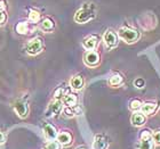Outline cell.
<instances>
[{
	"instance_id": "obj_1",
	"label": "cell",
	"mask_w": 160,
	"mask_h": 149,
	"mask_svg": "<svg viewBox=\"0 0 160 149\" xmlns=\"http://www.w3.org/2000/svg\"><path fill=\"white\" fill-rule=\"evenodd\" d=\"M96 17V6L93 2H85L74 14V21L79 24L88 23Z\"/></svg>"
},
{
	"instance_id": "obj_2",
	"label": "cell",
	"mask_w": 160,
	"mask_h": 149,
	"mask_svg": "<svg viewBox=\"0 0 160 149\" xmlns=\"http://www.w3.org/2000/svg\"><path fill=\"white\" fill-rule=\"evenodd\" d=\"M118 37L122 39L126 43H135L141 38V32L134 27L121 26L118 31Z\"/></svg>"
},
{
	"instance_id": "obj_3",
	"label": "cell",
	"mask_w": 160,
	"mask_h": 149,
	"mask_svg": "<svg viewBox=\"0 0 160 149\" xmlns=\"http://www.w3.org/2000/svg\"><path fill=\"white\" fill-rule=\"evenodd\" d=\"M42 49H43V43H42V40L40 39V38H34L31 41H29L27 43V46H25V51L29 55H31V56H36V55L40 54L42 51Z\"/></svg>"
},
{
	"instance_id": "obj_4",
	"label": "cell",
	"mask_w": 160,
	"mask_h": 149,
	"mask_svg": "<svg viewBox=\"0 0 160 149\" xmlns=\"http://www.w3.org/2000/svg\"><path fill=\"white\" fill-rule=\"evenodd\" d=\"M100 62H101L100 54L97 53V51H95V50H88L83 55V63L86 64L87 66L95 67L100 64Z\"/></svg>"
},
{
	"instance_id": "obj_5",
	"label": "cell",
	"mask_w": 160,
	"mask_h": 149,
	"mask_svg": "<svg viewBox=\"0 0 160 149\" xmlns=\"http://www.w3.org/2000/svg\"><path fill=\"white\" fill-rule=\"evenodd\" d=\"M14 110L21 119H27L29 115V104L25 101V99L16 100L13 105Z\"/></svg>"
},
{
	"instance_id": "obj_6",
	"label": "cell",
	"mask_w": 160,
	"mask_h": 149,
	"mask_svg": "<svg viewBox=\"0 0 160 149\" xmlns=\"http://www.w3.org/2000/svg\"><path fill=\"white\" fill-rule=\"evenodd\" d=\"M103 41L109 49H113L114 47H117L118 41H119L118 33L114 32L113 30H108L103 35Z\"/></svg>"
},
{
	"instance_id": "obj_7",
	"label": "cell",
	"mask_w": 160,
	"mask_h": 149,
	"mask_svg": "<svg viewBox=\"0 0 160 149\" xmlns=\"http://www.w3.org/2000/svg\"><path fill=\"white\" fill-rule=\"evenodd\" d=\"M63 109V101L62 100H55L54 99L52 103L48 105L46 110V117H54V116L58 115L61 110Z\"/></svg>"
},
{
	"instance_id": "obj_8",
	"label": "cell",
	"mask_w": 160,
	"mask_h": 149,
	"mask_svg": "<svg viewBox=\"0 0 160 149\" xmlns=\"http://www.w3.org/2000/svg\"><path fill=\"white\" fill-rule=\"evenodd\" d=\"M158 107H159V104L158 103H154V101H147V103L142 104L141 110H142V113H143L144 115L151 116L156 114Z\"/></svg>"
},
{
	"instance_id": "obj_9",
	"label": "cell",
	"mask_w": 160,
	"mask_h": 149,
	"mask_svg": "<svg viewBox=\"0 0 160 149\" xmlns=\"http://www.w3.org/2000/svg\"><path fill=\"white\" fill-rule=\"evenodd\" d=\"M152 142H153V140H152V136L150 134V132L144 131L141 136L138 149H152Z\"/></svg>"
},
{
	"instance_id": "obj_10",
	"label": "cell",
	"mask_w": 160,
	"mask_h": 149,
	"mask_svg": "<svg viewBox=\"0 0 160 149\" xmlns=\"http://www.w3.org/2000/svg\"><path fill=\"white\" fill-rule=\"evenodd\" d=\"M109 147V141L108 138L104 134H96L94 138L93 149H108Z\"/></svg>"
},
{
	"instance_id": "obj_11",
	"label": "cell",
	"mask_w": 160,
	"mask_h": 149,
	"mask_svg": "<svg viewBox=\"0 0 160 149\" xmlns=\"http://www.w3.org/2000/svg\"><path fill=\"white\" fill-rule=\"evenodd\" d=\"M42 132H43V136L46 137V139L50 140V141L57 139V136H58L56 128L54 125H52V124H45L42 128Z\"/></svg>"
},
{
	"instance_id": "obj_12",
	"label": "cell",
	"mask_w": 160,
	"mask_h": 149,
	"mask_svg": "<svg viewBox=\"0 0 160 149\" xmlns=\"http://www.w3.org/2000/svg\"><path fill=\"white\" fill-rule=\"evenodd\" d=\"M98 44V37L97 35H88L83 39L82 47L88 51V50H94Z\"/></svg>"
},
{
	"instance_id": "obj_13",
	"label": "cell",
	"mask_w": 160,
	"mask_h": 149,
	"mask_svg": "<svg viewBox=\"0 0 160 149\" xmlns=\"http://www.w3.org/2000/svg\"><path fill=\"white\" fill-rule=\"evenodd\" d=\"M85 86V80L81 75H74L70 80V86L76 91L81 90Z\"/></svg>"
},
{
	"instance_id": "obj_14",
	"label": "cell",
	"mask_w": 160,
	"mask_h": 149,
	"mask_svg": "<svg viewBox=\"0 0 160 149\" xmlns=\"http://www.w3.org/2000/svg\"><path fill=\"white\" fill-rule=\"evenodd\" d=\"M132 124H133L134 126H143L144 124H145V122H147V117H145V115H144L143 113H134L133 116H132Z\"/></svg>"
},
{
	"instance_id": "obj_15",
	"label": "cell",
	"mask_w": 160,
	"mask_h": 149,
	"mask_svg": "<svg viewBox=\"0 0 160 149\" xmlns=\"http://www.w3.org/2000/svg\"><path fill=\"white\" fill-rule=\"evenodd\" d=\"M39 26L43 32H52L55 29V22L50 17H46L40 22Z\"/></svg>"
},
{
	"instance_id": "obj_16",
	"label": "cell",
	"mask_w": 160,
	"mask_h": 149,
	"mask_svg": "<svg viewBox=\"0 0 160 149\" xmlns=\"http://www.w3.org/2000/svg\"><path fill=\"white\" fill-rule=\"evenodd\" d=\"M72 136H71V133L69 132H61L58 133V136H57V141L62 145V146H70L71 143H72Z\"/></svg>"
},
{
	"instance_id": "obj_17",
	"label": "cell",
	"mask_w": 160,
	"mask_h": 149,
	"mask_svg": "<svg viewBox=\"0 0 160 149\" xmlns=\"http://www.w3.org/2000/svg\"><path fill=\"white\" fill-rule=\"evenodd\" d=\"M63 104L65 107H74L78 106V97L74 93H67L63 98Z\"/></svg>"
},
{
	"instance_id": "obj_18",
	"label": "cell",
	"mask_w": 160,
	"mask_h": 149,
	"mask_svg": "<svg viewBox=\"0 0 160 149\" xmlns=\"http://www.w3.org/2000/svg\"><path fill=\"white\" fill-rule=\"evenodd\" d=\"M123 82V77L122 75H120V74H113V75H111L108 80V83H109V86H113V88H117V86H121Z\"/></svg>"
},
{
	"instance_id": "obj_19",
	"label": "cell",
	"mask_w": 160,
	"mask_h": 149,
	"mask_svg": "<svg viewBox=\"0 0 160 149\" xmlns=\"http://www.w3.org/2000/svg\"><path fill=\"white\" fill-rule=\"evenodd\" d=\"M81 109L79 108V106H74V107H65L63 109V115L65 117H73L76 115H79Z\"/></svg>"
},
{
	"instance_id": "obj_20",
	"label": "cell",
	"mask_w": 160,
	"mask_h": 149,
	"mask_svg": "<svg viewBox=\"0 0 160 149\" xmlns=\"http://www.w3.org/2000/svg\"><path fill=\"white\" fill-rule=\"evenodd\" d=\"M41 18V14L36 9H31L30 13H29V16H28V20L31 23H38Z\"/></svg>"
},
{
	"instance_id": "obj_21",
	"label": "cell",
	"mask_w": 160,
	"mask_h": 149,
	"mask_svg": "<svg viewBox=\"0 0 160 149\" xmlns=\"http://www.w3.org/2000/svg\"><path fill=\"white\" fill-rule=\"evenodd\" d=\"M15 30L18 34H27L29 33V25L25 22H21L15 26Z\"/></svg>"
},
{
	"instance_id": "obj_22",
	"label": "cell",
	"mask_w": 160,
	"mask_h": 149,
	"mask_svg": "<svg viewBox=\"0 0 160 149\" xmlns=\"http://www.w3.org/2000/svg\"><path fill=\"white\" fill-rule=\"evenodd\" d=\"M67 95V91L64 89L63 86H60V88H57L55 90V92H54V99L55 100H61L62 98H64Z\"/></svg>"
},
{
	"instance_id": "obj_23",
	"label": "cell",
	"mask_w": 160,
	"mask_h": 149,
	"mask_svg": "<svg viewBox=\"0 0 160 149\" xmlns=\"http://www.w3.org/2000/svg\"><path fill=\"white\" fill-rule=\"evenodd\" d=\"M43 149H62V145L58 141H48V142L43 146Z\"/></svg>"
},
{
	"instance_id": "obj_24",
	"label": "cell",
	"mask_w": 160,
	"mask_h": 149,
	"mask_svg": "<svg viewBox=\"0 0 160 149\" xmlns=\"http://www.w3.org/2000/svg\"><path fill=\"white\" fill-rule=\"evenodd\" d=\"M141 107H142V103H141L140 99H133L130 101V105H129L130 109L137 110V109H140Z\"/></svg>"
},
{
	"instance_id": "obj_25",
	"label": "cell",
	"mask_w": 160,
	"mask_h": 149,
	"mask_svg": "<svg viewBox=\"0 0 160 149\" xmlns=\"http://www.w3.org/2000/svg\"><path fill=\"white\" fill-rule=\"evenodd\" d=\"M144 86H145V81H144L142 77H137V79H135V81H134V86H135V88H137V89H142V88H144Z\"/></svg>"
},
{
	"instance_id": "obj_26",
	"label": "cell",
	"mask_w": 160,
	"mask_h": 149,
	"mask_svg": "<svg viewBox=\"0 0 160 149\" xmlns=\"http://www.w3.org/2000/svg\"><path fill=\"white\" fill-rule=\"evenodd\" d=\"M152 140L157 145H160V130H156L154 131L153 134H152Z\"/></svg>"
},
{
	"instance_id": "obj_27",
	"label": "cell",
	"mask_w": 160,
	"mask_h": 149,
	"mask_svg": "<svg viewBox=\"0 0 160 149\" xmlns=\"http://www.w3.org/2000/svg\"><path fill=\"white\" fill-rule=\"evenodd\" d=\"M7 22V14L6 10L3 12H0V25H3V24Z\"/></svg>"
},
{
	"instance_id": "obj_28",
	"label": "cell",
	"mask_w": 160,
	"mask_h": 149,
	"mask_svg": "<svg viewBox=\"0 0 160 149\" xmlns=\"http://www.w3.org/2000/svg\"><path fill=\"white\" fill-rule=\"evenodd\" d=\"M5 140H6V138H5V134H3L2 131H0V145H2V143L5 142Z\"/></svg>"
},
{
	"instance_id": "obj_29",
	"label": "cell",
	"mask_w": 160,
	"mask_h": 149,
	"mask_svg": "<svg viewBox=\"0 0 160 149\" xmlns=\"http://www.w3.org/2000/svg\"><path fill=\"white\" fill-rule=\"evenodd\" d=\"M77 149H87L86 147H82V146H80V147H78Z\"/></svg>"
}]
</instances>
